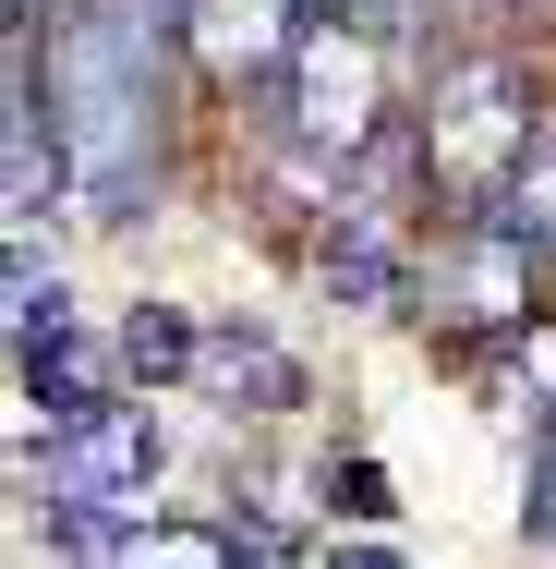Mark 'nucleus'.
<instances>
[{
  "instance_id": "nucleus-1",
  "label": "nucleus",
  "mask_w": 556,
  "mask_h": 569,
  "mask_svg": "<svg viewBox=\"0 0 556 569\" xmlns=\"http://www.w3.org/2000/svg\"><path fill=\"white\" fill-rule=\"evenodd\" d=\"M182 12H145V0H85L61 12L49 37V121H61V158H73V194L98 219L145 207V133H158V37Z\"/></svg>"
},
{
  "instance_id": "nucleus-2",
  "label": "nucleus",
  "mask_w": 556,
  "mask_h": 569,
  "mask_svg": "<svg viewBox=\"0 0 556 569\" xmlns=\"http://www.w3.org/2000/svg\"><path fill=\"white\" fill-rule=\"evenodd\" d=\"M545 86L520 49H447L424 86V182L447 194V219H496L545 146Z\"/></svg>"
},
{
  "instance_id": "nucleus-3",
  "label": "nucleus",
  "mask_w": 556,
  "mask_h": 569,
  "mask_svg": "<svg viewBox=\"0 0 556 569\" xmlns=\"http://www.w3.org/2000/svg\"><path fill=\"white\" fill-rule=\"evenodd\" d=\"M375 110H387V73H375V49H363V24H338L315 12L303 24V49L279 61V121H291V146H315V158H363L375 146Z\"/></svg>"
},
{
  "instance_id": "nucleus-4",
  "label": "nucleus",
  "mask_w": 556,
  "mask_h": 569,
  "mask_svg": "<svg viewBox=\"0 0 556 569\" xmlns=\"http://www.w3.org/2000/svg\"><path fill=\"white\" fill-rule=\"evenodd\" d=\"M533 254H545V242H520L508 219H447L424 291H436V316H447V340H459V351L520 340V328H533Z\"/></svg>"
},
{
  "instance_id": "nucleus-5",
  "label": "nucleus",
  "mask_w": 556,
  "mask_h": 569,
  "mask_svg": "<svg viewBox=\"0 0 556 569\" xmlns=\"http://www.w3.org/2000/svg\"><path fill=\"white\" fill-rule=\"evenodd\" d=\"M145 485H158V412H145V400H121L85 437L49 449V497H85V509H110V521H145Z\"/></svg>"
},
{
  "instance_id": "nucleus-6",
  "label": "nucleus",
  "mask_w": 556,
  "mask_h": 569,
  "mask_svg": "<svg viewBox=\"0 0 556 569\" xmlns=\"http://www.w3.org/2000/svg\"><path fill=\"white\" fill-rule=\"evenodd\" d=\"M327 291H351V303H412L424 267H412L375 219H338V230H327Z\"/></svg>"
},
{
  "instance_id": "nucleus-7",
  "label": "nucleus",
  "mask_w": 556,
  "mask_h": 569,
  "mask_svg": "<svg viewBox=\"0 0 556 569\" xmlns=\"http://www.w3.org/2000/svg\"><path fill=\"white\" fill-rule=\"evenodd\" d=\"M194 376L230 388V412H291V400H303V363H291V351H279V340H230V328L206 340Z\"/></svg>"
},
{
  "instance_id": "nucleus-8",
  "label": "nucleus",
  "mask_w": 556,
  "mask_h": 569,
  "mask_svg": "<svg viewBox=\"0 0 556 569\" xmlns=\"http://www.w3.org/2000/svg\"><path fill=\"white\" fill-rule=\"evenodd\" d=\"M121 363H133V376H194V363H206V328H182L170 303H133V316H121Z\"/></svg>"
},
{
  "instance_id": "nucleus-9",
  "label": "nucleus",
  "mask_w": 556,
  "mask_h": 569,
  "mask_svg": "<svg viewBox=\"0 0 556 569\" xmlns=\"http://www.w3.org/2000/svg\"><path fill=\"white\" fill-rule=\"evenodd\" d=\"M327 497H338V509H351V521H387V509H400L375 460H338V472H327Z\"/></svg>"
},
{
  "instance_id": "nucleus-10",
  "label": "nucleus",
  "mask_w": 556,
  "mask_h": 569,
  "mask_svg": "<svg viewBox=\"0 0 556 569\" xmlns=\"http://www.w3.org/2000/svg\"><path fill=\"white\" fill-rule=\"evenodd\" d=\"M327 569H400L387 546H327Z\"/></svg>"
}]
</instances>
